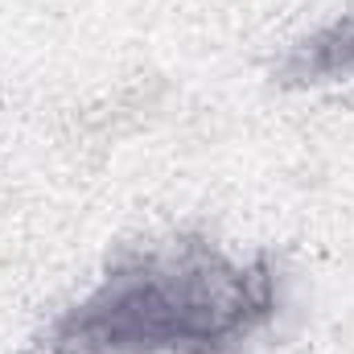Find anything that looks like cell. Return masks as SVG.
I'll use <instances>...</instances> for the list:
<instances>
[{
    "label": "cell",
    "instance_id": "cell-1",
    "mask_svg": "<svg viewBox=\"0 0 354 354\" xmlns=\"http://www.w3.org/2000/svg\"><path fill=\"white\" fill-rule=\"evenodd\" d=\"M284 305L288 276L276 256L174 235L111 256L21 354H243Z\"/></svg>",
    "mask_w": 354,
    "mask_h": 354
},
{
    "label": "cell",
    "instance_id": "cell-2",
    "mask_svg": "<svg viewBox=\"0 0 354 354\" xmlns=\"http://www.w3.org/2000/svg\"><path fill=\"white\" fill-rule=\"evenodd\" d=\"M272 83L284 91H322L354 83V8L292 37L272 66Z\"/></svg>",
    "mask_w": 354,
    "mask_h": 354
}]
</instances>
